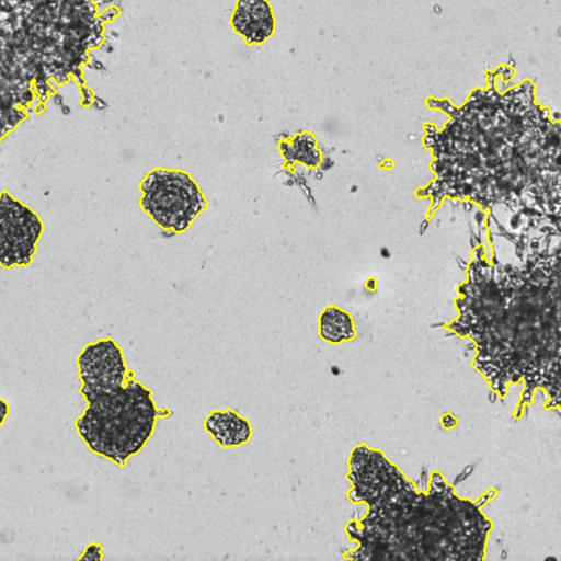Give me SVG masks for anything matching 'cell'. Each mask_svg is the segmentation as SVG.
<instances>
[{"mask_svg": "<svg viewBox=\"0 0 561 561\" xmlns=\"http://www.w3.org/2000/svg\"><path fill=\"white\" fill-rule=\"evenodd\" d=\"M514 254L517 264L473 248L446 329L473 343L472 366L497 398L523 386L515 420L538 391L561 413V241L540 234Z\"/></svg>", "mask_w": 561, "mask_h": 561, "instance_id": "1", "label": "cell"}, {"mask_svg": "<svg viewBox=\"0 0 561 561\" xmlns=\"http://www.w3.org/2000/svg\"><path fill=\"white\" fill-rule=\"evenodd\" d=\"M451 119L431 134L438 174L433 197L497 207L514 221L561 213V123L535 103L531 90H476L461 107L431 100Z\"/></svg>", "mask_w": 561, "mask_h": 561, "instance_id": "2", "label": "cell"}, {"mask_svg": "<svg viewBox=\"0 0 561 561\" xmlns=\"http://www.w3.org/2000/svg\"><path fill=\"white\" fill-rule=\"evenodd\" d=\"M348 496L367 511L345 530L357 547L351 559L481 560L491 519L433 471L428 491L414 483L379 449L365 444L348 458Z\"/></svg>", "mask_w": 561, "mask_h": 561, "instance_id": "3", "label": "cell"}, {"mask_svg": "<svg viewBox=\"0 0 561 561\" xmlns=\"http://www.w3.org/2000/svg\"><path fill=\"white\" fill-rule=\"evenodd\" d=\"M93 0H1V135L45 108L50 81L84 88L82 66L104 41Z\"/></svg>", "mask_w": 561, "mask_h": 561, "instance_id": "4", "label": "cell"}, {"mask_svg": "<svg viewBox=\"0 0 561 561\" xmlns=\"http://www.w3.org/2000/svg\"><path fill=\"white\" fill-rule=\"evenodd\" d=\"M87 408L75 423L88 448L119 467L151 437L158 410L151 391L131 375L116 386H81Z\"/></svg>", "mask_w": 561, "mask_h": 561, "instance_id": "5", "label": "cell"}, {"mask_svg": "<svg viewBox=\"0 0 561 561\" xmlns=\"http://www.w3.org/2000/svg\"><path fill=\"white\" fill-rule=\"evenodd\" d=\"M140 190L142 210L163 229L178 233L185 231L207 206L198 184L182 170L154 169L147 173Z\"/></svg>", "mask_w": 561, "mask_h": 561, "instance_id": "6", "label": "cell"}, {"mask_svg": "<svg viewBox=\"0 0 561 561\" xmlns=\"http://www.w3.org/2000/svg\"><path fill=\"white\" fill-rule=\"evenodd\" d=\"M44 225L28 206L3 191L0 199V264L4 268L28 265Z\"/></svg>", "mask_w": 561, "mask_h": 561, "instance_id": "7", "label": "cell"}, {"mask_svg": "<svg viewBox=\"0 0 561 561\" xmlns=\"http://www.w3.org/2000/svg\"><path fill=\"white\" fill-rule=\"evenodd\" d=\"M82 386L112 387L125 382L131 375L123 352L112 339L88 344L77 358Z\"/></svg>", "mask_w": 561, "mask_h": 561, "instance_id": "8", "label": "cell"}, {"mask_svg": "<svg viewBox=\"0 0 561 561\" xmlns=\"http://www.w3.org/2000/svg\"><path fill=\"white\" fill-rule=\"evenodd\" d=\"M231 26L248 44H262L275 30V19L266 0H238Z\"/></svg>", "mask_w": 561, "mask_h": 561, "instance_id": "9", "label": "cell"}, {"mask_svg": "<svg viewBox=\"0 0 561 561\" xmlns=\"http://www.w3.org/2000/svg\"><path fill=\"white\" fill-rule=\"evenodd\" d=\"M204 427L224 448H236L247 444L253 433L249 420L231 409L213 411L206 417Z\"/></svg>", "mask_w": 561, "mask_h": 561, "instance_id": "10", "label": "cell"}, {"mask_svg": "<svg viewBox=\"0 0 561 561\" xmlns=\"http://www.w3.org/2000/svg\"><path fill=\"white\" fill-rule=\"evenodd\" d=\"M319 335L330 344H341L356 336L355 324L348 312L328 307L319 317Z\"/></svg>", "mask_w": 561, "mask_h": 561, "instance_id": "11", "label": "cell"}, {"mask_svg": "<svg viewBox=\"0 0 561 561\" xmlns=\"http://www.w3.org/2000/svg\"><path fill=\"white\" fill-rule=\"evenodd\" d=\"M102 547L98 543H92L90 545L87 550L84 551V553L80 557V559H89V560H92V559H101L102 558Z\"/></svg>", "mask_w": 561, "mask_h": 561, "instance_id": "12", "label": "cell"}, {"mask_svg": "<svg viewBox=\"0 0 561 561\" xmlns=\"http://www.w3.org/2000/svg\"><path fill=\"white\" fill-rule=\"evenodd\" d=\"M440 423L444 428L449 430L457 425V419L454 415L446 413L442 416Z\"/></svg>", "mask_w": 561, "mask_h": 561, "instance_id": "13", "label": "cell"}, {"mask_svg": "<svg viewBox=\"0 0 561 561\" xmlns=\"http://www.w3.org/2000/svg\"><path fill=\"white\" fill-rule=\"evenodd\" d=\"M7 407H8V405H7V403L4 402V400H1V411H2V419H1V420H2V422H3V421H4V419H5V413H7V409H5V408H7Z\"/></svg>", "mask_w": 561, "mask_h": 561, "instance_id": "14", "label": "cell"}]
</instances>
